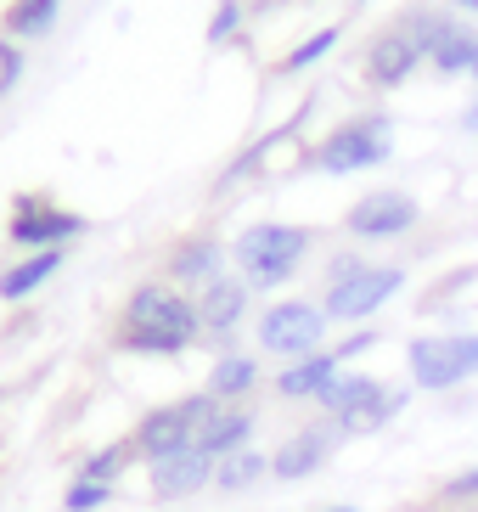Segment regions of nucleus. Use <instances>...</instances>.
<instances>
[{"instance_id":"1","label":"nucleus","mask_w":478,"mask_h":512,"mask_svg":"<svg viewBox=\"0 0 478 512\" xmlns=\"http://www.w3.org/2000/svg\"><path fill=\"white\" fill-rule=\"evenodd\" d=\"M315 248L310 226H282V220H259L248 226L237 242H231V265L254 293H270V287H287L299 276L304 254Z\"/></svg>"},{"instance_id":"2","label":"nucleus","mask_w":478,"mask_h":512,"mask_svg":"<svg viewBox=\"0 0 478 512\" xmlns=\"http://www.w3.org/2000/svg\"><path fill=\"white\" fill-rule=\"evenodd\" d=\"M214 406H220V400H214L209 389H197V394H186V400H169V406L147 411V417L135 422V434H130L135 462L158 467V462H169V456H180V451H197V428L214 417Z\"/></svg>"},{"instance_id":"3","label":"nucleus","mask_w":478,"mask_h":512,"mask_svg":"<svg viewBox=\"0 0 478 512\" xmlns=\"http://www.w3.org/2000/svg\"><path fill=\"white\" fill-rule=\"evenodd\" d=\"M394 158V124L383 113H366V119L338 124L321 147L310 152V169L321 175H360V169H377Z\"/></svg>"},{"instance_id":"4","label":"nucleus","mask_w":478,"mask_h":512,"mask_svg":"<svg viewBox=\"0 0 478 512\" xmlns=\"http://www.w3.org/2000/svg\"><path fill=\"white\" fill-rule=\"evenodd\" d=\"M405 372L422 394L462 389L467 377H478V332H445V338H411L405 349Z\"/></svg>"},{"instance_id":"5","label":"nucleus","mask_w":478,"mask_h":512,"mask_svg":"<svg viewBox=\"0 0 478 512\" xmlns=\"http://www.w3.org/2000/svg\"><path fill=\"white\" fill-rule=\"evenodd\" d=\"M327 327L332 321L315 299H282L259 316V349L282 355V361H304V355L327 344Z\"/></svg>"},{"instance_id":"6","label":"nucleus","mask_w":478,"mask_h":512,"mask_svg":"<svg viewBox=\"0 0 478 512\" xmlns=\"http://www.w3.org/2000/svg\"><path fill=\"white\" fill-rule=\"evenodd\" d=\"M422 220V203L411 192H394V186H377V192L355 197L344 214V231L355 242H394V237H411Z\"/></svg>"},{"instance_id":"7","label":"nucleus","mask_w":478,"mask_h":512,"mask_svg":"<svg viewBox=\"0 0 478 512\" xmlns=\"http://www.w3.org/2000/svg\"><path fill=\"white\" fill-rule=\"evenodd\" d=\"M400 287H405L400 265H366V271L349 276V282H332L321 310H327V321H338V327H360V321H372Z\"/></svg>"},{"instance_id":"8","label":"nucleus","mask_w":478,"mask_h":512,"mask_svg":"<svg viewBox=\"0 0 478 512\" xmlns=\"http://www.w3.org/2000/svg\"><path fill=\"white\" fill-rule=\"evenodd\" d=\"M389 394V383L383 377H372V372H338L332 377V389L315 400L321 406V417L327 422H338V434L344 439H366V434H377V400Z\"/></svg>"},{"instance_id":"9","label":"nucleus","mask_w":478,"mask_h":512,"mask_svg":"<svg viewBox=\"0 0 478 512\" xmlns=\"http://www.w3.org/2000/svg\"><path fill=\"white\" fill-rule=\"evenodd\" d=\"M124 327H164V332H180L186 344L203 338L197 327V299L192 293H180L175 282H141L124 299Z\"/></svg>"},{"instance_id":"10","label":"nucleus","mask_w":478,"mask_h":512,"mask_svg":"<svg viewBox=\"0 0 478 512\" xmlns=\"http://www.w3.org/2000/svg\"><path fill=\"white\" fill-rule=\"evenodd\" d=\"M344 445V434H338V422H310V428H299V434H287L276 451H270V479L282 484H304L310 473H321V467L332 462V451Z\"/></svg>"},{"instance_id":"11","label":"nucleus","mask_w":478,"mask_h":512,"mask_svg":"<svg viewBox=\"0 0 478 512\" xmlns=\"http://www.w3.org/2000/svg\"><path fill=\"white\" fill-rule=\"evenodd\" d=\"M6 237L17 248H29V254L68 248L74 237H85V214H68L57 203H40V197H17V214H12V226H6Z\"/></svg>"},{"instance_id":"12","label":"nucleus","mask_w":478,"mask_h":512,"mask_svg":"<svg viewBox=\"0 0 478 512\" xmlns=\"http://www.w3.org/2000/svg\"><path fill=\"white\" fill-rule=\"evenodd\" d=\"M192 299H197V327H203V338L220 344V355H225V349H231V332L248 321L254 287L242 282V276H220V282H209L203 293H192Z\"/></svg>"},{"instance_id":"13","label":"nucleus","mask_w":478,"mask_h":512,"mask_svg":"<svg viewBox=\"0 0 478 512\" xmlns=\"http://www.w3.org/2000/svg\"><path fill=\"white\" fill-rule=\"evenodd\" d=\"M422 62H428V51H422L400 23H389V29L366 46V85H377V91H400Z\"/></svg>"},{"instance_id":"14","label":"nucleus","mask_w":478,"mask_h":512,"mask_svg":"<svg viewBox=\"0 0 478 512\" xmlns=\"http://www.w3.org/2000/svg\"><path fill=\"white\" fill-rule=\"evenodd\" d=\"M225 259H231V248H225L220 237H186V242H175V254H169L164 282H175L180 293H203L209 282L225 276Z\"/></svg>"},{"instance_id":"15","label":"nucleus","mask_w":478,"mask_h":512,"mask_svg":"<svg viewBox=\"0 0 478 512\" xmlns=\"http://www.w3.org/2000/svg\"><path fill=\"white\" fill-rule=\"evenodd\" d=\"M254 406H214V417L197 428V456H209V462H225V456H237L254 445Z\"/></svg>"},{"instance_id":"16","label":"nucleus","mask_w":478,"mask_h":512,"mask_svg":"<svg viewBox=\"0 0 478 512\" xmlns=\"http://www.w3.org/2000/svg\"><path fill=\"white\" fill-rule=\"evenodd\" d=\"M338 372H344V361H338L332 349H315L304 361H287L282 372H276V400H321Z\"/></svg>"},{"instance_id":"17","label":"nucleus","mask_w":478,"mask_h":512,"mask_svg":"<svg viewBox=\"0 0 478 512\" xmlns=\"http://www.w3.org/2000/svg\"><path fill=\"white\" fill-rule=\"evenodd\" d=\"M147 484H152L158 501H186V496H197L203 484H214V462L197 456V451H180V456H169V462L147 467Z\"/></svg>"},{"instance_id":"18","label":"nucleus","mask_w":478,"mask_h":512,"mask_svg":"<svg viewBox=\"0 0 478 512\" xmlns=\"http://www.w3.org/2000/svg\"><path fill=\"white\" fill-rule=\"evenodd\" d=\"M203 389H209L220 406H248V394L259 389V361L254 355H242V349H225V355H214Z\"/></svg>"},{"instance_id":"19","label":"nucleus","mask_w":478,"mask_h":512,"mask_svg":"<svg viewBox=\"0 0 478 512\" xmlns=\"http://www.w3.org/2000/svg\"><path fill=\"white\" fill-rule=\"evenodd\" d=\"M62 259H68V248H40V254L17 259L12 271H0V299H6V304H23L29 293H40V287L62 271Z\"/></svg>"},{"instance_id":"20","label":"nucleus","mask_w":478,"mask_h":512,"mask_svg":"<svg viewBox=\"0 0 478 512\" xmlns=\"http://www.w3.org/2000/svg\"><path fill=\"white\" fill-rule=\"evenodd\" d=\"M473 57H478V34L467 29V23H450V29L439 34V46L428 51V68L456 79V74H473Z\"/></svg>"},{"instance_id":"21","label":"nucleus","mask_w":478,"mask_h":512,"mask_svg":"<svg viewBox=\"0 0 478 512\" xmlns=\"http://www.w3.org/2000/svg\"><path fill=\"white\" fill-rule=\"evenodd\" d=\"M259 479H270V456L259 451V445L214 462V490H225V496H242V490H254Z\"/></svg>"},{"instance_id":"22","label":"nucleus","mask_w":478,"mask_h":512,"mask_svg":"<svg viewBox=\"0 0 478 512\" xmlns=\"http://www.w3.org/2000/svg\"><path fill=\"white\" fill-rule=\"evenodd\" d=\"M57 17H62V0H12L6 6V34L12 40H45L57 29Z\"/></svg>"},{"instance_id":"23","label":"nucleus","mask_w":478,"mask_h":512,"mask_svg":"<svg viewBox=\"0 0 478 512\" xmlns=\"http://www.w3.org/2000/svg\"><path fill=\"white\" fill-rule=\"evenodd\" d=\"M119 349L124 355H141V361H169V355H186V338L180 332H164V327H124L119 321Z\"/></svg>"},{"instance_id":"24","label":"nucleus","mask_w":478,"mask_h":512,"mask_svg":"<svg viewBox=\"0 0 478 512\" xmlns=\"http://www.w3.org/2000/svg\"><path fill=\"white\" fill-rule=\"evenodd\" d=\"M135 467V451H130V439H113V445H102V451H90L79 456V473L74 479H96V484H119L124 473Z\"/></svg>"},{"instance_id":"25","label":"nucleus","mask_w":478,"mask_h":512,"mask_svg":"<svg viewBox=\"0 0 478 512\" xmlns=\"http://www.w3.org/2000/svg\"><path fill=\"white\" fill-rule=\"evenodd\" d=\"M338 34H344V29H338V23H327V29H315L310 40H299V46L282 57V74H304V68H315V62L338 46Z\"/></svg>"},{"instance_id":"26","label":"nucleus","mask_w":478,"mask_h":512,"mask_svg":"<svg viewBox=\"0 0 478 512\" xmlns=\"http://www.w3.org/2000/svg\"><path fill=\"white\" fill-rule=\"evenodd\" d=\"M119 496V484H96V479H74L62 490V512H102L107 501Z\"/></svg>"},{"instance_id":"27","label":"nucleus","mask_w":478,"mask_h":512,"mask_svg":"<svg viewBox=\"0 0 478 512\" xmlns=\"http://www.w3.org/2000/svg\"><path fill=\"white\" fill-rule=\"evenodd\" d=\"M439 501H450V507H473L478 501V467H467V473H456V479L439 484Z\"/></svg>"},{"instance_id":"28","label":"nucleus","mask_w":478,"mask_h":512,"mask_svg":"<svg viewBox=\"0 0 478 512\" xmlns=\"http://www.w3.org/2000/svg\"><path fill=\"white\" fill-rule=\"evenodd\" d=\"M237 29H242V0H220V12L209 17V40H214V46H225Z\"/></svg>"},{"instance_id":"29","label":"nucleus","mask_w":478,"mask_h":512,"mask_svg":"<svg viewBox=\"0 0 478 512\" xmlns=\"http://www.w3.org/2000/svg\"><path fill=\"white\" fill-rule=\"evenodd\" d=\"M17 79H23V51L12 40H0V96H12Z\"/></svg>"},{"instance_id":"30","label":"nucleus","mask_w":478,"mask_h":512,"mask_svg":"<svg viewBox=\"0 0 478 512\" xmlns=\"http://www.w3.org/2000/svg\"><path fill=\"white\" fill-rule=\"evenodd\" d=\"M366 349H377V327H355V332H349V338H344V344H332V355H338V361H355V355H366Z\"/></svg>"},{"instance_id":"31","label":"nucleus","mask_w":478,"mask_h":512,"mask_svg":"<svg viewBox=\"0 0 478 512\" xmlns=\"http://www.w3.org/2000/svg\"><path fill=\"white\" fill-rule=\"evenodd\" d=\"M372 265V259H360V254H332V265H327V287L332 282H349V276H360Z\"/></svg>"},{"instance_id":"32","label":"nucleus","mask_w":478,"mask_h":512,"mask_svg":"<svg viewBox=\"0 0 478 512\" xmlns=\"http://www.w3.org/2000/svg\"><path fill=\"white\" fill-rule=\"evenodd\" d=\"M462 130H473V136H478V96L462 107Z\"/></svg>"},{"instance_id":"33","label":"nucleus","mask_w":478,"mask_h":512,"mask_svg":"<svg viewBox=\"0 0 478 512\" xmlns=\"http://www.w3.org/2000/svg\"><path fill=\"white\" fill-rule=\"evenodd\" d=\"M456 12H467V17H478V0H450Z\"/></svg>"},{"instance_id":"34","label":"nucleus","mask_w":478,"mask_h":512,"mask_svg":"<svg viewBox=\"0 0 478 512\" xmlns=\"http://www.w3.org/2000/svg\"><path fill=\"white\" fill-rule=\"evenodd\" d=\"M327 512H360V507H327Z\"/></svg>"},{"instance_id":"35","label":"nucleus","mask_w":478,"mask_h":512,"mask_svg":"<svg viewBox=\"0 0 478 512\" xmlns=\"http://www.w3.org/2000/svg\"><path fill=\"white\" fill-rule=\"evenodd\" d=\"M467 79H478V57H473V74H467Z\"/></svg>"},{"instance_id":"36","label":"nucleus","mask_w":478,"mask_h":512,"mask_svg":"<svg viewBox=\"0 0 478 512\" xmlns=\"http://www.w3.org/2000/svg\"><path fill=\"white\" fill-rule=\"evenodd\" d=\"M360 6H366V0H360Z\"/></svg>"}]
</instances>
